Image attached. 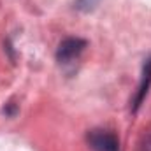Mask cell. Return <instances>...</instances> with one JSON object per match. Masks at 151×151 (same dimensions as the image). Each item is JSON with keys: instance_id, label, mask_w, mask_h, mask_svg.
<instances>
[{"instance_id": "cell-2", "label": "cell", "mask_w": 151, "mask_h": 151, "mask_svg": "<svg viewBox=\"0 0 151 151\" xmlns=\"http://www.w3.org/2000/svg\"><path fill=\"white\" fill-rule=\"evenodd\" d=\"M86 47V40L79 37H67L63 39L56 49V60L60 63H70L83 53Z\"/></svg>"}, {"instance_id": "cell-1", "label": "cell", "mask_w": 151, "mask_h": 151, "mask_svg": "<svg viewBox=\"0 0 151 151\" xmlns=\"http://www.w3.org/2000/svg\"><path fill=\"white\" fill-rule=\"evenodd\" d=\"M86 141L93 151H119V139L111 130L95 128L88 132Z\"/></svg>"}, {"instance_id": "cell-5", "label": "cell", "mask_w": 151, "mask_h": 151, "mask_svg": "<svg viewBox=\"0 0 151 151\" xmlns=\"http://www.w3.org/2000/svg\"><path fill=\"white\" fill-rule=\"evenodd\" d=\"M139 151H151V134L144 135V139H142V142H141Z\"/></svg>"}, {"instance_id": "cell-4", "label": "cell", "mask_w": 151, "mask_h": 151, "mask_svg": "<svg viewBox=\"0 0 151 151\" xmlns=\"http://www.w3.org/2000/svg\"><path fill=\"white\" fill-rule=\"evenodd\" d=\"M100 0H76V9L81 12H90L99 5Z\"/></svg>"}, {"instance_id": "cell-3", "label": "cell", "mask_w": 151, "mask_h": 151, "mask_svg": "<svg viewBox=\"0 0 151 151\" xmlns=\"http://www.w3.org/2000/svg\"><path fill=\"white\" fill-rule=\"evenodd\" d=\"M150 86H151V56L144 60V65H142L141 83H139L137 93H135V97H134V100H132V111H134V113L141 107L142 100L146 99V95H148V91H150Z\"/></svg>"}]
</instances>
